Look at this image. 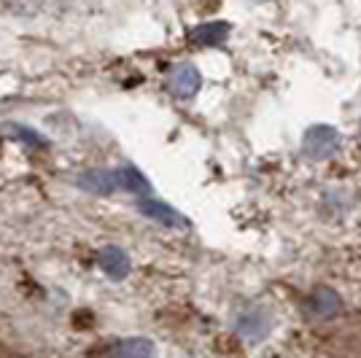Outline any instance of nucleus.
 Masks as SVG:
<instances>
[{"instance_id": "7", "label": "nucleus", "mask_w": 361, "mask_h": 358, "mask_svg": "<svg viewBox=\"0 0 361 358\" xmlns=\"http://www.w3.org/2000/svg\"><path fill=\"white\" fill-rule=\"evenodd\" d=\"M137 210H140L143 216H149L151 221H157V224H162V226H183V218H180L170 205H165V202L140 199V202H137Z\"/></svg>"}, {"instance_id": "8", "label": "nucleus", "mask_w": 361, "mask_h": 358, "mask_svg": "<svg viewBox=\"0 0 361 358\" xmlns=\"http://www.w3.org/2000/svg\"><path fill=\"white\" fill-rule=\"evenodd\" d=\"M111 358H157V347L146 337H130L116 345Z\"/></svg>"}, {"instance_id": "4", "label": "nucleus", "mask_w": 361, "mask_h": 358, "mask_svg": "<svg viewBox=\"0 0 361 358\" xmlns=\"http://www.w3.org/2000/svg\"><path fill=\"white\" fill-rule=\"evenodd\" d=\"M78 186L87 192L108 195V192H121V170H87L78 175Z\"/></svg>"}, {"instance_id": "9", "label": "nucleus", "mask_w": 361, "mask_h": 358, "mask_svg": "<svg viewBox=\"0 0 361 358\" xmlns=\"http://www.w3.org/2000/svg\"><path fill=\"white\" fill-rule=\"evenodd\" d=\"M229 35V25L226 22H208V25H200L192 32V44L197 46H219L226 41Z\"/></svg>"}, {"instance_id": "5", "label": "nucleus", "mask_w": 361, "mask_h": 358, "mask_svg": "<svg viewBox=\"0 0 361 358\" xmlns=\"http://www.w3.org/2000/svg\"><path fill=\"white\" fill-rule=\"evenodd\" d=\"M202 87V75L197 70L195 65H178L173 73H170V92L180 97V100H189V97H195L197 92Z\"/></svg>"}, {"instance_id": "2", "label": "nucleus", "mask_w": 361, "mask_h": 358, "mask_svg": "<svg viewBox=\"0 0 361 358\" xmlns=\"http://www.w3.org/2000/svg\"><path fill=\"white\" fill-rule=\"evenodd\" d=\"M272 328V315L264 310V307H251L243 315H238V323H235V331L238 337H243L245 342H262Z\"/></svg>"}, {"instance_id": "6", "label": "nucleus", "mask_w": 361, "mask_h": 358, "mask_svg": "<svg viewBox=\"0 0 361 358\" xmlns=\"http://www.w3.org/2000/svg\"><path fill=\"white\" fill-rule=\"evenodd\" d=\"M97 267L103 269L111 280H121L130 272V256L116 245H108L97 254Z\"/></svg>"}, {"instance_id": "1", "label": "nucleus", "mask_w": 361, "mask_h": 358, "mask_svg": "<svg viewBox=\"0 0 361 358\" xmlns=\"http://www.w3.org/2000/svg\"><path fill=\"white\" fill-rule=\"evenodd\" d=\"M340 149V132L329 127V124H316L305 132V140H302V151L307 159L313 162H324V159H331Z\"/></svg>"}, {"instance_id": "3", "label": "nucleus", "mask_w": 361, "mask_h": 358, "mask_svg": "<svg viewBox=\"0 0 361 358\" xmlns=\"http://www.w3.org/2000/svg\"><path fill=\"white\" fill-rule=\"evenodd\" d=\"M343 302H340V294L334 288H326V285H318L310 291V297L305 299V313L316 321H329L340 313Z\"/></svg>"}]
</instances>
